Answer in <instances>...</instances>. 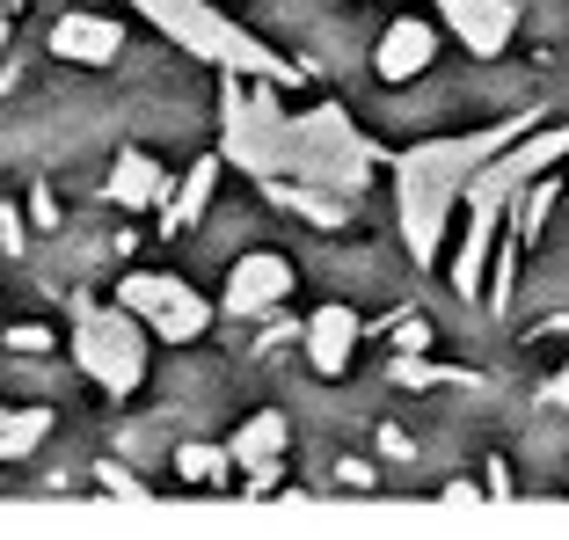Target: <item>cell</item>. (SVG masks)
I'll list each match as a JSON object with an SVG mask.
<instances>
[{
  "instance_id": "11",
  "label": "cell",
  "mask_w": 569,
  "mask_h": 540,
  "mask_svg": "<svg viewBox=\"0 0 569 540\" xmlns=\"http://www.w3.org/2000/svg\"><path fill=\"white\" fill-rule=\"evenodd\" d=\"M431 51H438V37H431V22H417V16H402L395 30L380 37V81H417L423 67H431Z\"/></svg>"
},
{
  "instance_id": "6",
  "label": "cell",
  "mask_w": 569,
  "mask_h": 540,
  "mask_svg": "<svg viewBox=\"0 0 569 540\" xmlns=\"http://www.w3.org/2000/svg\"><path fill=\"white\" fill-rule=\"evenodd\" d=\"M438 16L475 59H497L511 37H519V0H438Z\"/></svg>"
},
{
  "instance_id": "20",
  "label": "cell",
  "mask_w": 569,
  "mask_h": 540,
  "mask_svg": "<svg viewBox=\"0 0 569 540\" xmlns=\"http://www.w3.org/2000/svg\"><path fill=\"white\" fill-rule=\"evenodd\" d=\"M336 474H343L351 490H372V468H366V460H343V468H336Z\"/></svg>"
},
{
  "instance_id": "14",
  "label": "cell",
  "mask_w": 569,
  "mask_h": 540,
  "mask_svg": "<svg viewBox=\"0 0 569 540\" xmlns=\"http://www.w3.org/2000/svg\"><path fill=\"white\" fill-rule=\"evenodd\" d=\"M227 468H234V453H227V446H176V474H183L190 490H219V482H227Z\"/></svg>"
},
{
  "instance_id": "17",
  "label": "cell",
  "mask_w": 569,
  "mask_h": 540,
  "mask_svg": "<svg viewBox=\"0 0 569 540\" xmlns=\"http://www.w3.org/2000/svg\"><path fill=\"white\" fill-rule=\"evenodd\" d=\"M96 482H102V490H110V497H132V504H139V497H147V490H139V482H132V474H124V468H96Z\"/></svg>"
},
{
  "instance_id": "16",
  "label": "cell",
  "mask_w": 569,
  "mask_h": 540,
  "mask_svg": "<svg viewBox=\"0 0 569 540\" xmlns=\"http://www.w3.org/2000/svg\"><path fill=\"white\" fill-rule=\"evenodd\" d=\"M548 212H555V183H548V176H533V183H526V204H519V212H511V234H540V227H548Z\"/></svg>"
},
{
  "instance_id": "13",
  "label": "cell",
  "mask_w": 569,
  "mask_h": 540,
  "mask_svg": "<svg viewBox=\"0 0 569 540\" xmlns=\"http://www.w3.org/2000/svg\"><path fill=\"white\" fill-rule=\"evenodd\" d=\"M51 439V409H0V460H30Z\"/></svg>"
},
{
  "instance_id": "21",
  "label": "cell",
  "mask_w": 569,
  "mask_h": 540,
  "mask_svg": "<svg viewBox=\"0 0 569 540\" xmlns=\"http://www.w3.org/2000/svg\"><path fill=\"white\" fill-rule=\"evenodd\" d=\"M482 490L497 497V504H503V497H511V474H503V460H489V482H482Z\"/></svg>"
},
{
  "instance_id": "7",
  "label": "cell",
  "mask_w": 569,
  "mask_h": 540,
  "mask_svg": "<svg viewBox=\"0 0 569 540\" xmlns=\"http://www.w3.org/2000/svg\"><path fill=\"white\" fill-rule=\"evenodd\" d=\"M284 292H292V263L270 249L241 256L227 270V314H270V307H284Z\"/></svg>"
},
{
  "instance_id": "4",
  "label": "cell",
  "mask_w": 569,
  "mask_h": 540,
  "mask_svg": "<svg viewBox=\"0 0 569 540\" xmlns=\"http://www.w3.org/2000/svg\"><path fill=\"white\" fill-rule=\"evenodd\" d=\"M147 343H153L147 321L118 300L73 314V358H81V372L102 394H139V380H147Z\"/></svg>"
},
{
  "instance_id": "15",
  "label": "cell",
  "mask_w": 569,
  "mask_h": 540,
  "mask_svg": "<svg viewBox=\"0 0 569 540\" xmlns=\"http://www.w3.org/2000/svg\"><path fill=\"white\" fill-rule=\"evenodd\" d=\"M212 183H219V161H198V169L183 176V190H176V198L161 204V212H168V227H190V220H198L204 204H212Z\"/></svg>"
},
{
  "instance_id": "2",
  "label": "cell",
  "mask_w": 569,
  "mask_h": 540,
  "mask_svg": "<svg viewBox=\"0 0 569 540\" xmlns=\"http://www.w3.org/2000/svg\"><path fill=\"white\" fill-rule=\"evenodd\" d=\"M533 118H503L489 132H460V139H423L395 161V204H402V241H409V263H438V241H446L452 204L468 198L475 169H482L497 147L526 132Z\"/></svg>"
},
{
  "instance_id": "9",
  "label": "cell",
  "mask_w": 569,
  "mask_h": 540,
  "mask_svg": "<svg viewBox=\"0 0 569 540\" xmlns=\"http://www.w3.org/2000/svg\"><path fill=\"white\" fill-rule=\"evenodd\" d=\"M51 51L73 59V67H110V59L124 51V30L110 16H59L51 22Z\"/></svg>"
},
{
  "instance_id": "1",
  "label": "cell",
  "mask_w": 569,
  "mask_h": 540,
  "mask_svg": "<svg viewBox=\"0 0 569 540\" xmlns=\"http://www.w3.org/2000/svg\"><path fill=\"white\" fill-rule=\"evenodd\" d=\"M219 153L256 183H307L329 198H358L372 183V139L336 102L284 110L278 81L219 73Z\"/></svg>"
},
{
  "instance_id": "3",
  "label": "cell",
  "mask_w": 569,
  "mask_h": 540,
  "mask_svg": "<svg viewBox=\"0 0 569 540\" xmlns=\"http://www.w3.org/2000/svg\"><path fill=\"white\" fill-rule=\"evenodd\" d=\"M132 8L168 37V44H183L190 59H212L219 73H249V81H278V88L300 81V67H284L263 37L241 30V22L227 16V8H212V0H132Z\"/></svg>"
},
{
  "instance_id": "10",
  "label": "cell",
  "mask_w": 569,
  "mask_h": 540,
  "mask_svg": "<svg viewBox=\"0 0 569 540\" xmlns=\"http://www.w3.org/2000/svg\"><path fill=\"white\" fill-rule=\"evenodd\" d=\"M168 190H176V176L153 161V153H118V169H110V204H124V212H147V204H168Z\"/></svg>"
},
{
  "instance_id": "8",
  "label": "cell",
  "mask_w": 569,
  "mask_h": 540,
  "mask_svg": "<svg viewBox=\"0 0 569 540\" xmlns=\"http://www.w3.org/2000/svg\"><path fill=\"white\" fill-rule=\"evenodd\" d=\"M300 343H307V366H315L321 380H343L351 358H358V314L351 307H315L307 329H300Z\"/></svg>"
},
{
  "instance_id": "22",
  "label": "cell",
  "mask_w": 569,
  "mask_h": 540,
  "mask_svg": "<svg viewBox=\"0 0 569 540\" xmlns=\"http://www.w3.org/2000/svg\"><path fill=\"white\" fill-rule=\"evenodd\" d=\"M8 343H16V351H44L51 337H44V329H8Z\"/></svg>"
},
{
  "instance_id": "5",
  "label": "cell",
  "mask_w": 569,
  "mask_h": 540,
  "mask_svg": "<svg viewBox=\"0 0 569 540\" xmlns=\"http://www.w3.org/2000/svg\"><path fill=\"white\" fill-rule=\"evenodd\" d=\"M118 307H132V314L147 321L153 343H190V337L212 329V300L190 292L176 270H124L118 278Z\"/></svg>"
},
{
  "instance_id": "23",
  "label": "cell",
  "mask_w": 569,
  "mask_h": 540,
  "mask_svg": "<svg viewBox=\"0 0 569 540\" xmlns=\"http://www.w3.org/2000/svg\"><path fill=\"white\" fill-rule=\"evenodd\" d=\"M555 402H562V409H569V372H562V380H555Z\"/></svg>"
},
{
  "instance_id": "12",
  "label": "cell",
  "mask_w": 569,
  "mask_h": 540,
  "mask_svg": "<svg viewBox=\"0 0 569 540\" xmlns=\"http://www.w3.org/2000/svg\"><path fill=\"white\" fill-rule=\"evenodd\" d=\"M284 446H292L284 409H263V417H249L234 439H227V453H234V468H256V460H284Z\"/></svg>"
},
{
  "instance_id": "18",
  "label": "cell",
  "mask_w": 569,
  "mask_h": 540,
  "mask_svg": "<svg viewBox=\"0 0 569 540\" xmlns=\"http://www.w3.org/2000/svg\"><path fill=\"white\" fill-rule=\"evenodd\" d=\"M30 220L44 227V234H51V227H59V198H51V190H37V198H30Z\"/></svg>"
},
{
  "instance_id": "19",
  "label": "cell",
  "mask_w": 569,
  "mask_h": 540,
  "mask_svg": "<svg viewBox=\"0 0 569 540\" xmlns=\"http://www.w3.org/2000/svg\"><path fill=\"white\" fill-rule=\"evenodd\" d=\"M395 343H402V351H423V343H431V329H423V321H402V329H395Z\"/></svg>"
},
{
  "instance_id": "24",
  "label": "cell",
  "mask_w": 569,
  "mask_h": 540,
  "mask_svg": "<svg viewBox=\"0 0 569 540\" xmlns=\"http://www.w3.org/2000/svg\"><path fill=\"white\" fill-rule=\"evenodd\" d=\"M0 44H8V8H0Z\"/></svg>"
}]
</instances>
